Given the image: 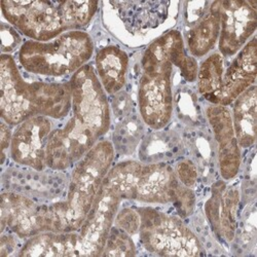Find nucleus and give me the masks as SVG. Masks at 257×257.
I'll return each instance as SVG.
<instances>
[{
    "label": "nucleus",
    "mask_w": 257,
    "mask_h": 257,
    "mask_svg": "<svg viewBox=\"0 0 257 257\" xmlns=\"http://www.w3.org/2000/svg\"><path fill=\"white\" fill-rule=\"evenodd\" d=\"M69 82L72 115L65 125L52 132L47 147V165L54 171L74 166L111 124L109 101L93 66L81 67Z\"/></svg>",
    "instance_id": "obj_1"
},
{
    "label": "nucleus",
    "mask_w": 257,
    "mask_h": 257,
    "mask_svg": "<svg viewBox=\"0 0 257 257\" xmlns=\"http://www.w3.org/2000/svg\"><path fill=\"white\" fill-rule=\"evenodd\" d=\"M0 114L11 126L34 116L60 119L71 110L70 82H27L11 55L0 59Z\"/></svg>",
    "instance_id": "obj_2"
},
{
    "label": "nucleus",
    "mask_w": 257,
    "mask_h": 257,
    "mask_svg": "<svg viewBox=\"0 0 257 257\" xmlns=\"http://www.w3.org/2000/svg\"><path fill=\"white\" fill-rule=\"evenodd\" d=\"M110 141H99L72 170L66 199L48 205L52 231H78L90 213L114 160Z\"/></svg>",
    "instance_id": "obj_3"
},
{
    "label": "nucleus",
    "mask_w": 257,
    "mask_h": 257,
    "mask_svg": "<svg viewBox=\"0 0 257 257\" xmlns=\"http://www.w3.org/2000/svg\"><path fill=\"white\" fill-rule=\"evenodd\" d=\"M94 53L92 37L82 30L68 31L50 41L27 40L19 51V62L33 74L61 77L87 65Z\"/></svg>",
    "instance_id": "obj_4"
},
{
    "label": "nucleus",
    "mask_w": 257,
    "mask_h": 257,
    "mask_svg": "<svg viewBox=\"0 0 257 257\" xmlns=\"http://www.w3.org/2000/svg\"><path fill=\"white\" fill-rule=\"evenodd\" d=\"M139 81V113L152 130L165 128L172 119L174 97L172 91L173 64L170 62L161 37L149 46L141 61Z\"/></svg>",
    "instance_id": "obj_5"
},
{
    "label": "nucleus",
    "mask_w": 257,
    "mask_h": 257,
    "mask_svg": "<svg viewBox=\"0 0 257 257\" xmlns=\"http://www.w3.org/2000/svg\"><path fill=\"white\" fill-rule=\"evenodd\" d=\"M105 181L118 191L122 200L146 204L173 203L181 183L168 163L140 161H124L111 167Z\"/></svg>",
    "instance_id": "obj_6"
},
{
    "label": "nucleus",
    "mask_w": 257,
    "mask_h": 257,
    "mask_svg": "<svg viewBox=\"0 0 257 257\" xmlns=\"http://www.w3.org/2000/svg\"><path fill=\"white\" fill-rule=\"evenodd\" d=\"M140 215L139 237L143 247L159 256H198L203 246L179 216L151 207L136 208Z\"/></svg>",
    "instance_id": "obj_7"
},
{
    "label": "nucleus",
    "mask_w": 257,
    "mask_h": 257,
    "mask_svg": "<svg viewBox=\"0 0 257 257\" xmlns=\"http://www.w3.org/2000/svg\"><path fill=\"white\" fill-rule=\"evenodd\" d=\"M0 6L9 24L30 40L46 42L68 32L59 9V2L3 0Z\"/></svg>",
    "instance_id": "obj_8"
},
{
    "label": "nucleus",
    "mask_w": 257,
    "mask_h": 257,
    "mask_svg": "<svg viewBox=\"0 0 257 257\" xmlns=\"http://www.w3.org/2000/svg\"><path fill=\"white\" fill-rule=\"evenodd\" d=\"M122 198L105 180L95 203L78 229V256H101Z\"/></svg>",
    "instance_id": "obj_9"
},
{
    "label": "nucleus",
    "mask_w": 257,
    "mask_h": 257,
    "mask_svg": "<svg viewBox=\"0 0 257 257\" xmlns=\"http://www.w3.org/2000/svg\"><path fill=\"white\" fill-rule=\"evenodd\" d=\"M2 233L9 227L20 239L52 231L48 205H39L32 199L16 191L2 194Z\"/></svg>",
    "instance_id": "obj_10"
},
{
    "label": "nucleus",
    "mask_w": 257,
    "mask_h": 257,
    "mask_svg": "<svg viewBox=\"0 0 257 257\" xmlns=\"http://www.w3.org/2000/svg\"><path fill=\"white\" fill-rule=\"evenodd\" d=\"M220 34L218 48L222 57H232L250 40L257 27V4L244 0L219 2Z\"/></svg>",
    "instance_id": "obj_11"
},
{
    "label": "nucleus",
    "mask_w": 257,
    "mask_h": 257,
    "mask_svg": "<svg viewBox=\"0 0 257 257\" xmlns=\"http://www.w3.org/2000/svg\"><path fill=\"white\" fill-rule=\"evenodd\" d=\"M54 131L48 116H34L17 125L11 143V157L18 165L38 172L48 168L47 147Z\"/></svg>",
    "instance_id": "obj_12"
},
{
    "label": "nucleus",
    "mask_w": 257,
    "mask_h": 257,
    "mask_svg": "<svg viewBox=\"0 0 257 257\" xmlns=\"http://www.w3.org/2000/svg\"><path fill=\"white\" fill-rule=\"evenodd\" d=\"M205 112L218 146L220 175L223 180H231L238 175L241 167V147L234 134L231 111L227 106L210 104Z\"/></svg>",
    "instance_id": "obj_13"
},
{
    "label": "nucleus",
    "mask_w": 257,
    "mask_h": 257,
    "mask_svg": "<svg viewBox=\"0 0 257 257\" xmlns=\"http://www.w3.org/2000/svg\"><path fill=\"white\" fill-rule=\"evenodd\" d=\"M257 75V44L253 36L235 55L224 71L220 90L209 101L211 104L228 106L242 93L255 84Z\"/></svg>",
    "instance_id": "obj_14"
},
{
    "label": "nucleus",
    "mask_w": 257,
    "mask_h": 257,
    "mask_svg": "<svg viewBox=\"0 0 257 257\" xmlns=\"http://www.w3.org/2000/svg\"><path fill=\"white\" fill-rule=\"evenodd\" d=\"M240 203V191L228 186L224 181L212 185L211 197L205 204V213L210 225L218 238L230 243L237 230V213Z\"/></svg>",
    "instance_id": "obj_15"
},
{
    "label": "nucleus",
    "mask_w": 257,
    "mask_h": 257,
    "mask_svg": "<svg viewBox=\"0 0 257 257\" xmlns=\"http://www.w3.org/2000/svg\"><path fill=\"white\" fill-rule=\"evenodd\" d=\"M120 20L131 32L154 29L163 24L168 16L170 3L165 2H116L110 3Z\"/></svg>",
    "instance_id": "obj_16"
},
{
    "label": "nucleus",
    "mask_w": 257,
    "mask_h": 257,
    "mask_svg": "<svg viewBox=\"0 0 257 257\" xmlns=\"http://www.w3.org/2000/svg\"><path fill=\"white\" fill-rule=\"evenodd\" d=\"M97 76L107 95L121 91L126 80L128 57L116 46H107L96 55Z\"/></svg>",
    "instance_id": "obj_17"
},
{
    "label": "nucleus",
    "mask_w": 257,
    "mask_h": 257,
    "mask_svg": "<svg viewBox=\"0 0 257 257\" xmlns=\"http://www.w3.org/2000/svg\"><path fill=\"white\" fill-rule=\"evenodd\" d=\"M78 232L45 231L27 239L18 256H78Z\"/></svg>",
    "instance_id": "obj_18"
},
{
    "label": "nucleus",
    "mask_w": 257,
    "mask_h": 257,
    "mask_svg": "<svg viewBox=\"0 0 257 257\" xmlns=\"http://www.w3.org/2000/svg\"><path fill=\"white\" fill-rule=\"evenodd\" d=\"M253 84L233 101L232 124L235 137L242 148H249L256 141L257 96Z\"/></svg>",
    "instance_id": "obj_19"
},
{
    "label": "nucleus",
    "mask_w": 257,
    "mask_h": 257,
    "mask_svg": "<svg viewBox=\"0 0 257 257\" xmlns=\"http://www.w3.org/2000/svg\"><path fill=\"white\" fill-rule=\"evenodd\" d=\"M139 145V160L144 164L173 161L181 155L183 149L179 135L172 131H164V128L145 134Z\"/></svg>",
    "instance_id": "obj_20"
},
{
    "label": "nucleus",
    "mask_w": 257,
    "mask_h": 257,
    "mask_svg": "<svg viewBox=\"0 0 257 257\" xmlns=\"http://www.w3.org/2000/svg\"><path fill=\"white\" fill-rule=\"evenodd\" d=\"M220 34L219 2L211 3L209 12L186 33L188 51L194 58L206 56L215 47Z\"/></svg>",
    "instance_id": "obj_21"
},
{
    "label": "nucleus",
    "mask_w": 257,
    "mask_h": 257,
    "mask_svg": "<svg viewBox=\"0 0 257 257\" xmlns=\"http://www.w3.org/2000/svg\"><path fill=\"white\" fill-rule=\"evenodd\" d=\"M162 38L170 62L180 69L186 81L195 82L198 77L199 65L196 58L186 54L181 33L177 30H171L162 35Z\"/></svg>",
    "instance_id": "obj_22"
},
{
    "label": "nucleus",
    "mask_w": 257,
    "mask_h": 257,
    "mask_svg": "<svg viewBox=\"0 0 257 257\" xmlns=\"http://www.w3.org/2000/svg\"><path fill=\"white\" fill-rule=\"evenodd\" d=\"M145 123L140 114L132 113L121 119L112 135L114 152L119 155H132L145 135Z\"/></svg>",
    "instance_id": "obj_23"
},
{
    "label": "nucleus",
    "mask_w": 257,
    "mask_h": 257,
    "mask_svg": "<svg viewBox=\"0 0 257 257\" xmlns=\"http://www.w3.org/2000/svg\"><path fill=\"white\" fill-rule=\"evenodd\" d=\"M224 74V58L220 53H213L206 58L198 71V91L210 101L221 88Z\"/></svg>",
    "instance_id": "obj_24"
},
{
    "label": "nucleus",
    "mask_w": 257,
    "mask_h": 257,
    "mask_svg": "<svg viewBox=\"0 0 257 257\" xmlns=\"http://www.w3.org/2000/svg\"><path fill=\"white\" fill-rule=\"evenodd\" d=\"M99 3L98 2H59V9L68 31L81 30L87 27L93 20Z\"/></svg>",
    "instance_id": "obj_25"
},
{
    "label": "nucleus",
    "mask_w": 257,
    "mask_h": 257,
    "mask_svg": "<svg viewBox=\"0 0 257 257\" xmlns=\"http://www.w3.org/2000/svg\"><path fill=\"white\" fill-rule=\"evenodd\" d=\"M136 246L131 235L122 229L112 226L101 256H134Z\"/></svg>",
    "instance_id": "obj_26"
},
{
    "label": "nucleus",
    "mask_w": 257,
    "mask_h": 257,
    "mask_svg": "<svg viewBox=\"0 0 257 257\" xmlns=\"http://www.w3.org/2000/svg\"><path fill=\"white\" fill-rule=\"evenodd\" d=\"M172 204L175 207L179 217L186 218L190 216L196 206V196L194 190L180 183Z\"/></svg>",
    "instance_id": "obj_27"
},
{
    "label": "nucleus",
    "mask_w": 257,
    "mask_h": 257,
    "mask_svg": "<svg viewBox=\"0 0 257 257\" xmlns=\"http://www.w3.org/2000/svg\"><path fill=\"white\" fill-rule=\"evenodd\" d=\"M140 215L136 209L123 208L117 212L114 220V225L130 235L139 232L140 228Z\"/></svg>",
    "instance_id": "obj_28"
},
{
    "label": "nucleus",
    "mask_w": 257,
    "mask_h": 257,
    "mask_svg": "<svg viewBox=\"0 0 257 257\" xmlns=\"http://www.w3.org/2000/svg\"><path fill=\"white\" fill-rule=\"evenodd\" d=\"M174 172L178 180L186 187L192 188L198 181L199 173L197 166L188 159L179 161L174 168Z\"/></svg>",
    "instance_id": "obj_29"
},
{
    "label": "nucleus",
    "mask_w": 257,
    "mask_h": 257,
    "mask_svg": "<svg viewBox=\"0 0 257 257\" xmlns=\"http://www.w3.org/2000/svg\"><path fill=\"white\" fill-rule=\"evenodd\" d=\"M110 110H112L113 115L119 121L130 114L133 111V101L127 93L119 91L113 95L111 100Z\"/></svg>",
    "instance_id": "obj_30"
},
{
    "label": "nucleus",
    "mask_w": 257,
    "mask_h": 257,
    "mask_svg": "<svg viewBox=\"0 0 257 257\" xmlns=\"http://www.w3.org/2000/svg\"><path fill=\"white\" fill-rule=\"evenodd\" d=\"M22 37L19 31L11 24H2V52L10 55L19 47H22Z\"/></svg>",
    "instance_id": "obj_31"
},
{
    "label": "nucleus",
    "mask_w": 257,
    "mask_h": 257,
    "mask_svg": "<svg viewBox=\"0 0 257 257\" xmlns=\"http://www.w3.org/2000/svg\"><path fill=\"white\" fill-rule=\"evenodd\" d=\"M210 5L211 3L207 2H194L184 4V20L189 28L196 25L199 21H201L206 16V14L209 12Z\"/></svg>",
    "instance_id": "obj_32"
},
{
    "label": "nucleus",
    "mask_w": 257,
    "mask_h": 257,
    "mask_svg": "<svg viewBox=\"0 0 257 257\" xmlns=\"http://www.w3.org/2000/svg\"><path fill=\"white\" fill-rule=\"evenodd\" d=\"M17 234H5L2 233V239H0V257L10 256L18 247L17 242Z\"/></svg>",
    "instance_id": "obj_33"
},
{
    "label": "nucleus",
    "mask_w": 257,
    "mask_h": 257,
    "mask_svg": "<svg viewBox=\"0 0 257 257\" xmlns=\"http://www.w3.org/2000/svg\"><path fill=\"white\" fill-rule=\"evenodd\" d=\"M11 125L8 124L5 120L2 119V128H0V144H2V153H3V157H2V165L5 164L6 162V152L9 147H11V143H12V137H13V133L11 132Z\"/></svg>",
    "instance_id": "obj_34"
}]
</instances>
